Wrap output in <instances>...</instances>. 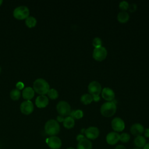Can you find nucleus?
Returning <instances> with one entry per match:
<instances>
[{
	"instance_id": "obj_31",
	"label": "nucleus",
	"mask_w": 149,
	"mask_h": 149,
	"mask_svg": "<svg viewBox=\"0 0 149 149\" xmlns=\"http://www.w3.org/2000/svg\"><path fill=\"white\" fill-rule=\"evenodd\" d=\"M64 118H63V116H61V115H58V116H57V118H56V119H57V122H63V120H64Z\"/></svg>"
},
{
	"instance_id": "obj_3",
	"label": "nucleus",
	"mask_w": 149,
	"mask_h": 149,
	"mask_svg": "<svg viewBox=\"0 0 149 149\" xmlns=\"http://www.w3.org/2000/svg\"><path fill=\"white\" fill-rule=\"evenodd\" d=\"M44 129L47 134L53 136L59 133L60 131V126L56 120L49 119L45 123Z\"/></svg>"
},
{
	"instance_id": "obj_34",
	"label": "nucleus",
	"mask_w": 149,
	"mask_h": 149,
	"mask_svg": "<svg viewBox=\"0 0 149 149\" xmlns=\"http://www.w3.org/2000/svg\"><path fill=\"white\" fill-rule=\"evenodd\" d=\"M93 101L95 102H98L100 100V96H94V97H93Z\"/></svg>"
},
{
	"instance_id": "obj_10",
	"label": "nucleus",
	"mask_w": 149,
	"mask_h": 149,
	"mask_svg": "<svg viewBox=\"0 0 149 149\" xmlns=\"http://www.w3.org/2000/svg\"><path fill=\"white\" fill-rule=\"evenodd\" d=\"M20 109L22 113L25 115L30 114L34 109L33 104L30 100L24 101L21 103Z\"/></svg>"
},
{
	"instance_id": "obj_19",
	"label": "nucleus",
	"mask_w": 149,
	"mask_h": 149,
	"mask_svg": "<svg viewBox=\"0 0 149 149\" xmlns=\"http://www.w3.org/2000/svg\"><path fill=\"white\" fill-rule=\"evenodd\" d=\"M63 126L66 129H72L74 126V120L70 116H67L64 119L63 122Z\"/></svg>"
},
{
	"instance_id": "obj_8",
	"label": "nucleus",
	"mask_w": 149,
	"mask_h": 149,
	"mask_svg": "<svg viewBox=\"0 0 149 149\" xmlns=\"http://www.w3.org/2000/svg\"><path fill=\"white\" fill-rule=\"evenodd\" d=\"M46 143L51 149H59L62 146L61 140L57 136H53L46 140Z\"/></svg>"
},
{
	"instance_id": "obj_11",
	"label": "nucleus",
	"mask_w": 149,
	"mask_h": 149,
	"mask_svg": "<svg viewBox=\"0 0 149 149\" xmlns=\"http://www.w3.org/2000/svg\"><path fill=\"white\" fill-rule=\"evenodd\" d=\"M84 133L87 139H91V140H94L98 137L100 134V131L97 127L91 126L85 129Z\"/></svg>"
},
{
	"instance_id": "obj_30",
	"label": "nucleus",
	"mask_w": 149,
	"mask_h": 149,
	"mask_svg": "<svg viewBox=\"0 0 149 149\" xmlns=\"http://www.w3.org/2000/svg\"><path fill=\"white\" fill-rule=\"evenodd\" d=\"M16 88L18 90H22L24 88V83L22 81H19L16 84Z\"/></svg>"
},
{
	"instance_id": "obj_25",
	"label": "nucleus",
	"mask_w": 149,
	"mask_h": 149,
	"mask_svg": "<svg viewBox=\"0 0 149 149\" xmlns=\"http://www.w3.org/2000/svg\"><path fill=\"white\" fill-rule=\"evenodd\" d=\"M47 95L48 97L52 100L56 99L59 95L58 92L55 88H50L47 93Z\"/></svg>"
},
{
	"instance_id": "obj_26",
	"label": "nucleus",
	"mask_w": 149,
	"mask_h": 149,
	"mask_svg": "<svg viewBox=\"0 0 149 149\" xmlns=\"http://www.w3.org/2000/svg\"><path fill=\"white\" fill-rule=\"evenodd\" d=\"M130 139V135L127 133H123L120 134L119 140H120L122 143H127L129 141Z\"/></svg>"
},
{
	"instance_id": "obj_4",
	"label": "nucleus",
	"mask_w": 149,
	"mask_h": 149,
	"mask_svg": "<svg viewBox=\"0 0 149 149\" xmlns=\"http://www.w3.org/2000/svg\"><path fill=\"white\" fill-rule=\"evenodd\" d=\"M29 9L26 6H18L14 9L13 12V16L18 20L26 19L29 17Z\"/></svg>"
},
{
	"instance_id": "obj_9",
	"label": "nucleus",
	"mask_w": 149,
	"mask_h": 149,
	"mask_svg": "<svg viewBox=\"0 0 149 149\" xmlns=\"http://www.w3.org/2000/svg\"><path fill=\"white\" fill-rule=\"evenodd\" d=\"M111 126L113 130L115 132H122L124 130L125 125L124 121L120 118H115L111 122Z\"/></svg>"
},
{
	"instance_id": "obj_39",
	"label": "nucleus",
	"mask_w": 149,
	"mask_h": 149,
	"mask_svg": "<svg viewBox=\"0 0 149 149\" xmlns=\"http://www.w3.org/2000/svg\"><path fill=\"white\" fill-rule=\"evenodd\" d=\"M133 149H140V148H133Z\"/></svg>"
},
{
	"instance_id": "obj_35",
	"label": "nucleus",
	"mask_w": 149,
	"mask_h": 149,
	"mask_svg": "<svg viewBox=\"0 0 149 149\" xmlns=\"http://www.w3.org/2000/svg\"><path fill=\"white\" fill-rule=\"evenodd\" d=\"M115 149H126V148L122 145H118L115 147Z\"/></svg>"
},
{
	"instance_id": "obj_12",
	"label": "nucleus",
	"mask_w": 149,
	"mask_h": 149,
	"mask_svg": "<svg viewBox=\"0 0 149 149\" xmlns=\"http://www.w3.org/2000/svg\"><path fill=\"white\" fill-rule=\"evenodd\" d=\"M102 97L107 101H112L115 98L114 91L109 87H104L101 91Z\"/></svg>"
},
{
	"instance_id": "obj_15",
	"label": "nucleus",
	"mask_w": 149,
	"mask_h": 149,
	"mask_svg": "<svg viewBox=\"0 0 149 149\" xmlns=\"http://www.w3.org/2000/svg\"><path fill=\"white\" fill-rule=\"evenodd\" d=\"M120 134L115 132H111L109 133L106 137V140L108 144L114 145L116 144L119 140Z\"/></svg>"
},
{
	"instance_id": "obj_37",
	"label": "nucleus",
	"mask_w": 149,
	"mask_h": 149,
	"mask_svg": "<svg viewBox=\"0 0 149 149\" xmlns=\"http://www.w3.org/2000/svg\"><path fill=\"white\" fill-rule=\"evenodd\" d=\"M2 2H3V1L2 0H0V6L2 5Z\"/></svg>"
},
{
	"instance_id": "obj_7",
	"label": "nucleus",
	"mask_w": 149,
	"mask_h": 149,
	"mask_svg": "<svg viewBox=\"0 0 149 149\" xmlns=\"http://www.w3.org/2000/svg\"><path fill=\"white\" fill-rule=\"evenodd\" d=\"M88 91L92 97L99 96L102 91L101 85L97 81H93L88 86Z\"/></svg>"
},
{
	"instance_id": "obj_20",
	"label": "nucleus",
	"mask_w": 149,
	"mask_h": 149,
	"mask_svg": "<svg viewBox=\"0 0 149 149\" xmlns=\"http://www.w3.org/2000/svg\"><path fill=\"white\" fill-rule=\"evenodd\" d=\"M134 144L136 147L141 148L143 147L146 144V140L145 137L142 136H137L134 140Z\"/></svg>"
},
{
	"instance_id": "obj_16",
	"label": "nucleus",
	"mask_w": 149,
	"mask_h": 149,
	"mask_svg": "<svg viewBox=\"0 0 149 149\" xmlns=\"http://www.w3.org/2000/svg\"><path fill=\"white\" fill-rule=\"evenodd\" d=\"M77 149H92V143L88 139L84 138L78 142Z\"/></svg>"
},
{
	"instance_id": "obj_5",
	"label": "nucleus",
	"mask_w": 149,
	"mask_h": 149,
	"mask_svg": "<svg viewBox=\"0 0 149 149\" xmlns=\"http://www.w3.org/2000/svg\"><path fill=\"white\" fill-rule=\"evenodd\" d=\"M56 108L59 115L62 116L69 115L71 112V107L70 105L65 101H59L57 104Z\"/></svg>"
},
{
	"instance_id": "obj_24",
	"label": "nucleus",
	"mask_w": 149,
	"mask_h": 149,
	"mask_svg": "<svg viewBox=\"0 0 149 149\" xmlns=\"http://www.w3.org/2000/svg\"><path fill=\"white\" fill-rule=\"evenodd\" d=\"M10 97L13 100H17L20 97V91L17 88H14L12 90L10 93Z\"/></svg>"
},
{
	"instance_id": "obj_1",
	"label": "nucleus",
	"mask_w": 149,
	"mask_h": 149,
	"mask_svg": "<svg viewBox=\"0 0 149 149\" xmlns=\"http://www.w3.org/2000/svg\"><path fill=\"white\" fill-rule=\"evenodd\" d=\"M34 90L40 95H45L47 94L49 88L48 83L44 79L38 78L33 83Z\"/></svg>"
},
{
	"instance_id": "obj_40",
	"label": "nucleus",
	"mask_w": 149,
	"mask_h": 149,
	"mask_svg": "<svg viewBox=\"0 0 149 149\" xmlns=\"http://www.w3.org/2000/svg\"><path fill=\"white\" fill-rule=\"evenodd\" d=\"M1 66H0V72H1Z\"/></svg>"
},
{
	"instance_id": "obj_2",
	"label": "nucleus",
	"mask_w": 149,
	"mask_h": 149,
	"mask_svg": "<svg viewBox=\"0 0 149 149\" xmlns=\"http://www.w3.org/2000/svg\"><path fill=\"white\" fill-rule=\"evenodd\" d=\"M116 111V105L115 103L112 101H107L104 103L100 108V112L101 115L107 118L113 116Z\"/></svg>"
},
{
	"instance_id": "obj_29",
	"label": "nucleus",
	"mask_w": 149,
	"mask_h": 149,
	"mask_svg": "<svg viewBox=\"0 0 149 149\" xmlns=\"http://www.w3.org/2000/svg\"><path fill=\"white\" fill-rule=\"evenodd\" d=\"M128 9L129 10L130 12H134L137 9V5L136 3H131L129 5V7H128Z\"/></svg>"
},
{
	"instance_id": "obj_38",
	"label": "nucleus",
	"mask_w": 149,
	"mask_h": 149,
	"mask_svg": "<svg viewBox=\"0 0 149 149\" xmlns=\"http://www.w3.org/2000/svg\"><path fill=\"white\" fill-rule=\"evenodd\" d=\"M67 149H74V148H72V147H69V148H68Z\"/></svg>"
},
{
	"instance_id": "obj_6",
	"label": "nucleus",
	"mask_w": 149,
	"mask_h": 149,
	"mask_svg": "<svg viewBox=\"0 0 149 149\" xmlns=\"http://www.w3.org/2000/svg\"><path fill=\"white\" fill-rule=\"evenodd\" d=\"M107 56V50L104 47L94 48L93 52V57L97 61H102Z\"/></svg>"
},
{
	"instance_id": "obj_36",
	"label": "nucleus",
	"mask_w": 149,
	"mask_h": 149,
	"mask_svg": "<svg viewBox=\"0 0 149 149\" xmlns=\"http://www.w3.org/2000/svg\"><path fill=\"white\" fill-rule=\"evenodd\" d=\"M143 149H149V143H147L143 147Z\"/></svg>"
},
{
	"instance_id": "obj_27",
	"label": "nucleus",
	"mask_w": 149,
	"mask_h": 149,
	"mask_svg": "<svg viewBox=\"0 0 149 149\" xmlns=\"http://www.w3.org/2000/svg\"><path fill=\"white\" fill-rule=\"evenodd\" d=\"M92 44L95 47H99L102 46V40L99 37H95L92 41Z\"/></svg>"
},
{
	"instance_id": "obj_33",
	"label": "nucleus",
	"mask_w": 149,
	"mask_h": 149,
	"mask_svg": "<svg viewBox=\"0 0 149 149\" xmlns=\"http://www.w3.org/2000/svg\"><path fill=\"white\" fill-rule=\"evenodd\" d=\"M84 138H85L84 137V136L83 135H82V134H79L77 136V137H76V139H77V141H80V140H82V139H83Z\"/></svg>"
},
{
	"instance_id": "obj_28",
	"label": "nucleus",
	"mask_w": 149,
	"mask_h": 149,
	"mask_svg": "<svg viewBox=\"0 0 149 149\" xmlns=\"http://www.w3.org/2000/svg\"><path fill=\"white\" fill-rule=\"evenodd\" d=\"M129 3L126 1H121L119 4V8L122 10V11H125L126 10L128 9V7H129Z\"/></svg>"
},
{
	"instance_id": "obj_18",
	"label": "nucleus",
	"mask_w": 149,
	"mask_h": 149,
	"mask_svg": "<svg viewBox=\"0 0 149 149\" xmlns=\"http://www.w3.org/2000/svg\"><path fill=\"white\" fill-rule=\"evenodd\" d=\"M129 19V15L126 11H121L117 15V20L121 23L127 22Z\"/></svg>"
},
{
	"instance_id": "obj_14",
	"label": "nucleus",
	"mask_w": 149,
	"mask_h": 149,
	"mask_svg": "<svg viewBox=\"0 0 149 149\" xmlns=\"http://www.w3.org/2000/svg\"><path fill=\"white\" fill-rule=\"evenodd\" d=\"M36 106L39 108H42L47 107L49 103L48 98L45 95H40L38 96L35 101Z\"/></svg>"
},
{
	"instance_id": "obj_23",
	"label": "nucleus",
	"mask_w": 149,
	"mask_h": 149,
	"mask_svg": "<svg viewBox=\"0 0 149 149\" xmlns=\"http://www.w3.org/2000/svg\"><path fill=\"white\" fill-rule=\"evenodd\" d=\"M69 116L73 118V119H81L83 116V112L80 109H77L75 111H71L70 114H69Z\"/></svg>"
},
{
	"instance_id": "obj_17",
	"label": "nucleus",
	"mask_w": 149,
	"mask_h": 149,
	"mask_svg": "<svg viewBox=\"0 0 149 149\" xmlns=\"http://www.w3.org/2000/svg\"><path fill=\"white\" fill-rule=\"evenodd\" d=\"M22 95L25 100H30L34 96V90L31 87H27L23 89Z\"/></svg>"
},
{
	"instance_id": "obj_32",
	"label": "nucleus",
	"mask_w": 149,
	"mask_h": 149,
	"mask_svg": "<svg viewBox=\"0 0 149 149\" xmlns=\"http://www.w3.org/2000/svg\"><path fill=\"white\" fill-rule=\"evenodd\" d=\"M144 136L146 137H147V138L149 137V129L148 128L144 129Z\"/></svg>"
},
{
	"instance_id": "obj_21",
	"label": "nucleus",
	"mask_w": 149,
	"mask_h": 149,
	"mask_svg": "<svg viewBox=\"0 0 149 149\" xmlns=\"http://www.w3.org/2000/svg\"><path fill=\"white\" fill-rule=\"evenodd\" d=\"M80 101L83 104L88 105L93 101V99L92 95L90 94H84L81 96Z\"/></svg>"
},
{
	"instance_id": "obj_13",
	"label": "nucleus",
	"mask_w": 149,
	"mask_h": 149,
	"mask_svg": "<svg viewBox=\"0 0 149 149\" xmlns=\"http://www.w3.org/2000/svg\"><path fill=\"white\" fill-rule=\"evenodd\" d=\"M130 130L131 133L137 137L141 136V134L144 133V128L140 123H134L131 126Z\"/></svg>"
},
{
	"instance_id": "obj_22",
	"label": "nucleus",
	"mask_w": 149,
	"mask_h": 149,
	"mask_svg": "<svg viewBox=\"0 0 149 149\" xmlns=\"http://www.w3.org/2000/svg\"><path fill=\"white\" fill-rule=\"evenodd\" d=\"M25 23L26 26L29 28L34 27L37 24V20L33 16H29L25 20Z\"/></svg>"
}]
</instances>
